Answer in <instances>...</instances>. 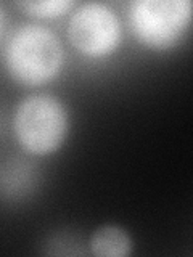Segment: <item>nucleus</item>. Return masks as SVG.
Instances as JSON below:
<instances>
[{
	"mask_svg": "<svg viewBox=\"0 0 193 257\" xmlns=\"http://www.w3.org/2000/svg\"><path fill=\"white\" fill-rule=\"evenodd\" d=\"M64 52L55 32L40 24H23L5 47V66L16 82L42 85L60 72Z\"/></svg>",
	"mask_w": 193,
	"mask_h": 257,
	"instance_id": "1",
	"label": "nucleus"
},
{
	"mask_svg": "<svg viewBox=\"0 0 193 257\" xmlns=\"http://www.w3.org/2000/svg\"><path fill=\"white\" fill-rule=\"evenodd\" d=\"M15 135L21 147L34 155L58 150L68 135L69 117L60 98L50 93H32L16 108Z\"/></svg>",
	"mask_w": 193,
	"mask_h": 257,
	"instance_id": "2",
	"label": "nucleus"
},
{
	"mask_svg": "<svg viewBox=\"0 0 193 257\" xmlns=\"http://www.w3.org/2000/svg\"><path fill=\"white\" fill-rule=\"evenodd\" d=\"M191 20L188 0H137L129 7L134 36L150 48L164 50L180 40Z\"/></svg>",
	"mask_w": 193,
	"mask_h": 257,
	"instance_id": "3",
	"label": "nucleus"
},
{
	"mask_svg": "<svg viewBox=\"0 0 193 257\" xmlns=\"http://www.w3.org/2000/svg\"><path fill=\"white\" fill-rule=\"evenodd\" d=\"M68 37L80 53L103 56L119 45L121 24L110 7L88 2L77 7L68 24Z\"/></svg>",
	"mask_w": 193,
	"mask_h": 257,
	"instance_id": "4",
	"label": "nucleus"
},
{
	"mask_svg": "<svg viewBox=\"0 0 193 257\" xmlns=\"http://www.w3.org/2000/svg\"><path fill=\"white\" fill-rule=\"evenodd\" d=\"M90 251L100 257H124L132 252V239L124 228L105 225L92 235Z\"/></svg>",
	"mask_w": 193,
	"mask_h": 257,
	"instance_id": "5",
	"label": "nucleus"
},
{
	"mask_svg": "<svg viewBox=\"0 0 193 257\" xmlns=\"http://www.w3.org/2000/svg\"><path fill=\"white\" fill-rule=\"evenodd\" d=\"M18 5L24 12L39 16V18H55L74 7V2L71 0H45V2H18Z\"/></svg>",
	"mask_w": 193,
	"mask_h": 257,
	"instance_id": "6",
	"label": "nucleus"
},
{
	"mask_svg": "<svg viewBox=\"0 0 193 257\" xmlns=\"http://www.w3.org/2000/svg\"><path fill=\"white\" fill-rule=\"evenodd\" d=\"M4 28H5V12H4V8L0 7V37L4 34Z\"/></svg>",
	"mask_w": 193,
	"mask_h": 257,
	"instance_id": "7",
	"label": "nucleus"
}]
</instances>
